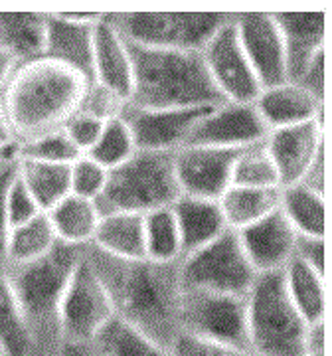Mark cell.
<instances>
[{
    "instance_id": "6da1fadb",
    "label": "cell",
    "mask_w": 332,
    "mask_h": 356,
    "mask_svg": "<svg viewBox=\"0 0 332 356\" xmlns=\"http://www.w3.org/2000/svg\"><path fill=\"white\" fill-rule=\"evenodd\" d=\"M83 255L109 293L115 315L168 350L180 332L182 281L180 261L160 264L149 257L119 259L93 245Z\"/></svg>"
},
{
    "instance_id": "7a4b0ae2",
    "label": "cell",
    "mask_w": 332,
    "mask_h": 356,
    "mask_svg": "<svg viewBox=\"0 0 332 356\" xmlns=\"http://www.w3.org/2000/svg\"><path fill=\"white\" fill-rule=\"evenodd\" d=\"M88 81L48 58L18 64L0 93L14 145L60 131L79 109Z\"/></svg>"
},
{
    "instance_id": "3957f363",
    "label": "cell",
    "mask_w": 332,
    "mask_h": 356,
    "mask_svg": "<svg viewBox=\"0 0 332 356\" xmlns=\"http://www.w3.org/2000/svg\"><path fill=\"white\" fill-rule=\"evenodd\" d=\"M128 50L133 60L128 105L142 109H192L224 103L206 70L202 51L160 50L135 44H128Z\"/></svg>"
},
{
    "instance_id": "277c9868",
    "label": "cell",
    "mask_w": 332,
    "mask_h": 356,
    "mask_svg": "<svg viewBox=\"0 0 332 356\" xmlns=\"http://www.w3.org/2000/svg\"><path fill=\"white\" fill-rule=\"evenodd\" d=\"M245 303L251 356H305L310 325L291 301L281 271L259 273Z\"/></svg>"
},
{
    "instance_id": "5b68a950",
    "label": "cell",
    "mask_w": 332,
    "mask_h": 356,
    "mask_svg": "<svg viewBox=\"0 0 332 356\" xmlns=\"http://www.w3.org/2000/svg\"><path fill=\"white\" fill-rule=\"evenodd\" d=\"M182 196L174 172V153L137 151L109 170L101 196L95 200L101 214L131 212L147 216L168 208Z\"/></svg>"
},
{
    "instance_id": "8992f818",
    "label": "cell",
    "mask_w": 332,
    "mask_h": 356,
    "mask_svg": "<svg viewBox=\"0 0 332 356\" xmlns=\"http://www.w3.org/2000/svg\"><path fill=\"white\" fill-rule=\"evenodd\" d=\"M83 257V248L58 242L46 255L22 266H6L32 334L58 332V311L67 283Z\"/></svg>"
},
{
    "instance_id": "52a82bcc",
    "label": "cell",
    "mask_w": 332,
    "mask_h": 356,
    "mask_svg": "<svg viewBox=\"0 0 332 356\" xmlns=\"http://www.w3.org/2000/svg\"><path fill=\"white\" fill-rule=\"evenodd\" d=\"M128 44L160 50L202 51L230 14L224 13H111Z\"/></svg>"
},
{
    "instance_id": "ba28073f",
    "label": "cell",
    "mask_w": 332,
    "mask_h": 356,
    "mask_svg": "<svg viewBox=\"0 0 332 356\" xmlns=\"http://www.w3.org/2000/svg\"><path fill=\"white\" fill-rule=\"evenodd\" d=\"M257 275L233 229H226L214 242L180 259V281L186 291L247 297Z\"/></svg>"
},
{
    "instance_id": "9c48e42d",
    "label": "cell",
    "mask_w": 332,
    "mask_h": 356,
    "mask_svg": "<svg viewBox=\"0 0 332 356\" xmlns=\"http://www.w3.org/2000/svg\"><path fill=\"white\" fill-rule=\"evenodd\" d=\"M115 317L109 293L83 255L67 283L58 311L62 341L93 344L105 325Z\"/></svg>"
},
{
    "instance_id": "30bf717a",
    "label": "cell",
    "mask_w": 332,
    "mask_h": 356,
    "mask_svg": "<svg viewBox=\"0 0 332 356\" xmlns=\"http://www.w3.org/2000/svg\"><path fill=\"white\" fill-rule=\"evenodd\" d=\"M180 331L249 353L245 297L184 289L180 303Z\"/></svg>"
},
{
    "instance_id": "8fae6325",
    "label": "cell",
    "mask_w": 332,
    "mask_h": 356,
    "mask_svg": "<svg viewBox=\"0 0 332 356\" xmlns=\"http://www.w3.org/2000/svg\"><path fill=\"white\" fill-rule=\"evenodd\" d=\"M202 58H204L206 70L219 95L224 97V102H256L261 86L240 44L233 24V14H230L228 22L206 44Z\"/></svg>"
},
{
    "instance_id": "7c38bea8",
    "label": "cell",
    "mask_w": 332,
    "mask_h": 356,
    "mask_svg": "<svg viewBox=\"0 0 332 356\" xmlns=\"http://www.w3.org/2000/svg\"><path fill=\"white\" fill-rule=\"evenodd\" d=\"M269 129L261 121L254 103L224 102L208 109L194 125L184 147L245 149L261 143Z\"/></svg>"
},
{
    "instance_id": "4fadbf2b",
    "label": "cell",
    "mask_w": 332,
    "mask_h": 356,
    "mask_svg": "<svg viewBox=\"0 0 332 356\" xmlns=\"http://www.w3.org/2000/svg\"><path fill=\"white\" fill-rule=\"evenodd\" d=\"M208 109L212 107L142 109L127 103L121 117L133 133L137 151L176 153L186 145L190 131Z\"/></svg>"
},
{
    "instance_id": "5bb4252c",
    "label": "cell",
    "mask_w": 332,
    "mask_h": 356,
    "mask_svg": "<svg viewBox=\"0 0 332 356\" xmlns=\"http://www.w3.org/2000/svg\"><path fill=\"white\" fill-rule=\"evenodd\" d=\"M97 13L48 14L44 58L69 67L88 83L93 79V44Z\"/></svg>"
},
{
    "instance_id": "9a60e30c",
    "label": "cell",
    "mask_w": 332,
    "mask_h": 356,
    "mask_svg": "<svg viewBox=\"0 0 332 356\" xmlns=\"http://www.w3.org/2000/svg\"><path fill=\"white\" fill-rule=\"evenodd\" d=\"M233 24L261 89L289 81L285 48L273 14H233Z\"/></svg>"
},
{
    "instance_id": "2e32d148",
    "label": "cell",
    "mask_w": 332,
    "mask_h": 356,
    "mask_svg": "<svg viewBox=\"0 0 332 356\" xmlns=\"http://www.w3.org/2000/svg\"><path fill=\"white\" fill-rule=\"evenodd\" d=\"M242 149L182 147L174 153V172L186 196L217 200L231 186V170Z\"/></svg>"
},
{
    "instance_id": "e0dca14e",
    "label": "cell",
    "mask_w": 332,
    "mask_h": 356,
    "mask_svg": "<svg viewBox=\"0 0 332 356\" xmlns=\"http://www.w3.org/2000/svg\"><path fill=\"white\" fill-rule=\"evenodd\" d=\"M265 147L277 168L281 188L299 184L324 153V119L269 131Z\"/></svg>"
},
{
    "instance_id": "ac0fdd59",
    "label": "cell",
    "mask_w": 332,
    "mask_h": 356,
    "mask_svg": "<svg viewBox=\"0 0 332 356\" xmlns=\"http://www.w3.org/2000/svg\"><path fill=\"white\" fill-rule=\"evenodd\" d=\"M235 234L257 273H277L289 266L299 236L281 210H275L273 214Z\"/></svg>"
},
{
    "instance_id": "d6986e66",
    "label": "cell",
    "mask_w": 332,
    "mask_h": 356,
    "mask_svg": "<svg viewBox=\"0 0 332 356\" xmlns=\"http://www.w3.org/2000/svg\"><path fill=\"white\" fill-rule=\"evenodd\" d=\"M273 18L285 48L287 76L294 81L313 60L326 51V14L277 13Z\"/></svg>"
},
{
    "instance_id": "ffe728a7",
    "label": "cell",
    "mask_w": 332,
    "mask_h": 356,
    "mask_svg": "<svg viewBox=\"0 0 332 356\" xmlns=\"http://www.w3.org/2000/svg\"><path fill=\"white\" fill-rule=\"evenodd\" d=\"M128 102L133 88V60L127 40L121 36L109 14H101L95 24L93 79Z\"/></svg>"
},
{
    "instance_id": "44dd1931",
    "label": "cell",
    "mask_w": 332,
    "mask_h": 356,
    "mask_svg": "<svg viewBox=\"0 0 332 356\" xmlns=\"http://www.w3.org/2000/svg\"><path fill=\"white\" fill-rule=\"evenodd\" d=\"M254 105L269 131L324 119V103L313 97L297 81H283L263 88Z\"/></svg>"
},
{
    "instance_id": "7402d4cb",
    "label": "cell",
    "mask_w": 332,
    "mask_h": 356,
    "mask_svg": "<svg viewBox=\"0 0 332 356\" xmlns=\"http://www.w3.org/2000/svg\"><path fill=\"white\" fill-rule=\"evenodd\" d=\"M172 212L179 224L182 257L198 252L200 248L214 242L226 229H230L226 226L217 200H206V198L182 194L172 204Z\"/></svg>"
},
{
    "instance_id": "603a6c76",
    "label": "cell",
    "mask_w": 332,
    "mask_h": 356,
    "mask_svg": "<svg viewBox=\"0 0 332 356\" xmlns=\"http://www.w3.org/2000/svg\"><path fill=\"white\" fill-rule=\"evenodd\" d=\"M91 245L103 254L119 259L147 257L144 243V216L131 212L101 214L99 226Z\"/></svg>"
},
{
    "instance_id": "cb8c5ba5",
    "label": "cell",
    "mask_w": 332,
    "mask_h": 356,
    "mask_svg": "<svg viewBox=\"0 0 332 356\" xmlns=\"http://www.w3.org/2000/svg\"><path fill=\"white\" fill-rule=\"evenodd\" d=\"M48 14L0 13V48L24 64L44 58Z\"/></svg>"
},
{
    "instance_id": "d4e9b609",
    "label": "cell",
    "mask_w": 332,
    "mask_h": 356,
    "mask_svg": "<svg viewBox=\"0 0 332 356\" xmlns=\"http://www.w3.org/2000/svg\"><path fill=\"white\" fill-rule=\"evenodd\" d=\"M46 214L50 218L56 238L76 248L91 245L101 220L97 204L76 194H67Z\"/></svg>"
},
{
    "instance_id": "484cf974",
    "label": "cell",
    "mask_w": 332,
    "mask_h": 356,
    "mask_svg": "<svg viewBox=\"0 0 332 356\" xmlns=\"http://www.w3.org/2000/svg\"><path fill=\"white\" fill-rule=\"evenodd\" d=\"M279 198L281 188H247L231 184L217 198V204L226 220V226L233 232H242L279 210Z\"/></svg>"
},
{
    "instance_id": "4316f807",
    "label": "cell",
    "mask_w": 332,
    "mask_h": 356,
    "mask_svg": "<svg viewBox=\"0 0 332 356\" xmlns=\"http://www.w3.org/2000/svg\"><path fill=\"white\" fill-rule=\"evenodd\" d=\"M34 344V334L14 293L6 266L0 261V350L6 356H30Z\"/></svg>"
},
{
    "instance_id": "83f0119b",
    "label": "cell",
    "mask_w": 332,
    "mask_h": 356,
    "mask_svg": "<svg viewBox=\"0 0 332 356\" xmlns=\"http://www.w3.org/2000/svg\"><path fill=\"white\" fill-rule=\"evenodd\" d=\"M285 289L299 313L308 325L326 321V283L324 275L305 266L299 259H291L281 271Z\"/></svg>"
},
{
    "instance_id": "f1b7e54d",
    "label": "cell",
    "mask_w": 332,
    "mask_h": 356,
    "mask_svg": "<svg viewBox=\"0 0 332 356\" xmlns=\"http://www.w3.org/2000/svg\"><path fill=\"white\" fill-rule=\"evenodd\" d=\"M279 210L299 236L324 238L326 232V198L324 194L293 184L281 188Z\"/></svg>"
},
{
    "instance_id": "f546056e",
    "label": "cell",
    "mask_w": 332,
    "mask_h": 356,
    "mask_svg": "<svg viewBox=\"0 0 332 356\" xmlns=\"http://www.w3.org/2000/svg\"><path fill=\"white\" fill-rule=\"evenodd\" d=\"M18 178L22 180L26 191L32 194V198L38 202L42 212L51 210L67 194H72L69 165L40 163V161H28L18 156Z\"/></svg>"
},
{
    "instance_id": "4dcf8cb0",
    "label": "cell",
    "mask_w": 332,
    "mask_h": 356,
    "mask_svg": "<svg viewBox=\"0 0 332 356\" xmlns=\"http://www.w3.org/2000/svg\"><path fill=\"white\" fill-rule=\"evenodd\" d=\"M58 242L60 240L56 238L50 218L46 212H42L36 218H32L30 222L10 229L2 264L4 266L30 264V261L40 259L42 255L48 254Z\"/></svg>"
},
{
    "instance_id": "1f68e13d",
    "label": "cell",
    "mask_w": 332,
    "mask_h": 356,
    "mask_svg": "<svg viewBox=\"0 0 332 356\" xmlns=\"http://www.w3.org/2000/svg\"><path fill=\"white\" fill-rule=\"evenodd\" d=\"M97 356H170L165 346L123 318H111L93 341Z\"/></svg>"
},
{
    "instance_id": "d6a6232c",
    "label": "cell",
    "mask_w": 332,
    "mask_h": 356,
    "mask_svg": "<svg viewBox=\"0 0 332 356\" xmlns=\"http://www.w3.org/2000/svg\"><path fill=\"white\" fill-rule=\"evenodd\" d=\"M147 257L160 264H176L182 259V243L172 206L154 210L144 216Z\"/></svg>"
},
{
    "instance_id": "836d02e7",
    "label": "cell",
    "mask_w": 332,
    "mask_h": 356,
    "mask_svg": "<svg viewBox=\"0 0 332 356\" xmlns=\"http://www.w3.org/2000/svg\"><path fill=\"white\" fill-rule=\"evenodd\" d=\"M231 184L247 188H281L279 175L269 156L265 140L249 145L238 153L231 170Z\"/></svg>"
},
{
    "instance_id": "e575fe53",
    "label": "cell",
    "mask_w": 332,
    "mask_h": 356,
    "mask_svg": "<svg viewBox=\"0 0 332 356\" xmlns=\"http://www.w3.org/2000/svg\"><path fill=\"white\" fill-rule=\"evenodd\" d=\"M137 153V145L133 139V133L123 121V117L111 119L103 125L101 135L97 143L93 145L88 156L97 161L103 168L113 170L119 165L128 161L133 154Z\"/></svg>"
},
{
    "instance_id": "d590c367",
    "label": "cell",
    "mask_w": 332,
    "mask_h": 356,
    "mask_svg": "<svg viewBox=\"0 0 332 356\" xmlns=\"http://www.w3.org/2000/svg\"><path fill=\"white\" fill-rule=\"evenodd\" d=\"M16 154L20 159L53 163V165H72L81 156V153L74 147V143L67 139V135L62 129L48 133V135H42L38 139L28 140L24 145H18Z\"/></svg>"
},
{
    "instance_id": "8d00e7d4",
    "label": "cell",
    "mask_w": 332,
    "mask_h": 356,
    "mask_svg": "<svg viewBox=\"0 0 332 356\" xmlns=\"http://www.w3.org/2000/svg\"><path fill=\"white\" fill-rule=\"evenodd\" d=\"M109 170L103 168L97 161H93L88 154H81L77 161L69 165V188L72 194L88 198V200H97L101 196L105 182H107Z\"/></svg>"
},
{
    "instance_id": "74e56055",
    "label": "cell",
    "mask_w": 332,
    "mask_h": 356,
    "mask_svg": "<svg viewBox=\"0 0 332 356\" xmlns=\"http://www.w3.org/2000/svg\"><path fill=\"white\" fill-rule=\"evenodd\" d=\"M125 105H127V99H123L119 93L111 91L97 81H90L85 88V93H83V99L79 103V109L99 119L103 123H107L111 119L121 117Z\"/></svg>"
},
{
    "instance_id": "f35d334b",
    "label": "cell",
    "mask_w": 332,
    "mask_h": 356,
    "mask_svg": "<svg viewBox=\"0 0 332 356\" xmlns=\"http://www.w3.org/2000/svg\"><path fill=\"white\" fill-rule=\"evenodd\" d=\"M170 356H251L247 350L235 348L230 344L208 341L202 337H196L190 332L180 331L174 341L168 346Z\"/></svg>"
},
{
    "instance_id": "ab89813d",
    "label": "cell",
    "mask_w": 332,
    "mask_h": 356,
    "mask_svg": "<svg viewBox=\"0 0 332 356\" xmlns=\"http://www.w3.org/2000/svg\"><path fill=\"white\" fill-rule=\"evenodd\" d=\"M103 125H105L103 121L91 117L90 113H85L81 109H77L76 113L65 121L62 131L67 135V139L74 143V147L79 153L88 154L93 149V145L97 143V139H99Z\"/></svg>"
},
{
    "instance_id": "60d3db41",
    "label": "cell",
    "mask_w": 332,
    "mask_h": 356,
    "mask_svg": "<svg viewBox=\"0 0 332 356\" xmlns=\"http://www.w3.org/2000/svg\"><path fill=\"white\" fill-rule=\"evenodd\" d=\"M18 175V156L16 153L8 156L0 165V261L4 259L6 240L10 234V218H8V192L14 178Z\"/></svg>"
},
{
    "instance_id": "b9f144b4",
    "label": "cell",
    "mask_w": 332,
    "mask_h": 356,
    "mask_svg": "<svg viewBox=\"0 0 332 356\" xmlns=\"http://www.w3.org/2000/svg\"><path fill=\"white\" fill-rule=\"evenodd\" d=\"M42 214L38 202L32 198V194L26 191V186L22 184V180L14 178L10 192H8V218H10V229L30 222L32 218H36Z\"/></svg>"
},
{
    "instance_id": "7bdbcfd3",
    "label": "cell",
    "mask_w": 332,
    "mask_h": 356,
    "mask_svg": "<svg viewBox=\"0 0 332 356\" xmlns=\"http://www.w3.org/2000/svg\"><path fill=\"white\" fill-rule=\"evenodd\" d=\"M293 257L324 275V267H326V242H324V238L297 236Z\"/></svg>"
},
{
    "instance_id": "ee69618b",
    "label": "cell",
    "mask_w": 332,
    "mask_h": 356,
    "mask_svg": "<svg viewBox=\"0 0 332 356\" xmlns=\"http://www.w3.org/2000/svg\"><path fill=\"white\" fill-rule=\"evenodd\" d=\"M294 81L303 89H307L313 97L324 103L326 99V51L320 54L317 60H313Z\"/></svg>"
},
{
    "instance_id": "f6af8a7d",
    "label": "cell",
    "mask_w": 332,
    "mask_h": 356,
    "mask_svg": "<svg viewBox=\"0 0 332 356\" xmlns=\"http://www.w3.org/2000/svg\"><path fill=\"white\" fill-rule=\"evenodd\" d=\"M34 350L30 356H56L60 343H62V337L58 332H46V334H38L34 337Z\"/></svg>"
},
{
    "instance_id": "bcb514c9",
    "label": "cell",
    "mask_w": 332,
    "mask_h": 356,
    "mask_svg": "<svg viewBox=\"0 0 332 356\" xmlns=\"http://www.w3.org/2000/svg\"><path fill=\"white\" fill-rule=\"evenodd\" d=\"M56 356H97L93 344H83V343H60V348Z\"/></svg>"
},
{
    "instance_id": "7dc6e473",
    "label": "cell",
    "mask_w": 332,
    "mask_h": 356,
    "mask_svg": "<svg viewBox=\"0 0 332 356\" xmlns=\"http://www.w3.org/2000/svg\"><path fill=\"white\" fill-rule=\"evenodd\" d=\"M18 64L20 62H16L8 51L0 48V93H2V89L6 88V83L13 77L14 70L18 67Z\"/></svg>"
},
{
    "instance_id": "c3c4849f",
    "label": "cell",
    "mask_w": 332,
    "mask_h": 356,
    "mask_svg": "<svg viewBox=\"0 0 332 356\" xmlns=\"http://www.w3.org/2000/svg\"><path fill=\"white\" fill-rule=\"evenodd\" d=\"M8 147H16V145H14L10 129H8V123H6V117H4V111H2V103H0V151L8 149Z\"/></svg>"
},
{
    "instance_id": "681fc988",
    "label": "cell",
    "mask_w": 332,
    "mask_h": 356,
    "mask_svg": "<svg viewBox=\"0 0 332 356\" xmlns=\"http://www.w3.org/2000/svg\"><path fill=\"white\" fill-rule=\"evenodd\" d=\"M16 153V147H8V149H2L0 151V165L8 159V156H13V154Z\"/></svg>"
},
{
    "instance_id": "f907efd6",
    "label": "cell",
    "mask_w": 332,
    "mask_h": 356,
    "mask_svg": "<svg viewBox=\"0 0 332 356\" xmlns=\"http://www.w3.org/2000/svg\"><path fill=\"white\" fill-rule=\"evenodd\" d=\"M0 356H6V355H4V353H2V350H0Z\"/></svg>"
}]
</instances>
